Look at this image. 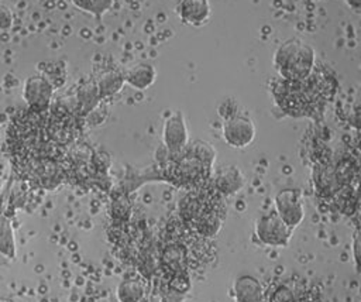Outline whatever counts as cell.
Returning a JSON list of instances; mask_svg holds the SVG:
<instances>
[{
	"label": "cell",
	"instance_id": "cell-1",
	"mask_svg": "<svg viewBox=\"0 0 361 302\" xmlns=\"http://www.w3.org/2000/svg\"><path fill=\"white\" fill-rule=\"evenodd\" d=\"M224 196H221L210 182L203 186L189 189L179 200V222L190 231L203 238L214 237L223 226L226 217Z\"/></svg>",
	"mask_w": 361,
	"mask_h": 302
},
{
	"label": "cell",
	"instance_id": "cell-2",
	"mask_svg": "<svg viewBox=\"0 0 361 302\" xmlns=\"http://www.w3.org/2000/svg\"><path fill=\"white\" fill-rule=\"evenodd\" d=\"M316 52L313 47L299 38L282 42L274 54V65L281 79L299 82L309 78L314 69Z\"/></svg>",
	"mask_w": 361,
	"mask_h": 302
},
{
	"label": "cell",
	"instance_id": "cell-3",
	"mask_svg": "<svg viewBox=\"0 0 361 302\" xmlns=\"http://www.w3.org/2000/svg\"><path fill=\"white\" fill-rule=\"evenodd\" d=\"M292 229L288 227L276 212L261 216L255 223V236L259 243L269 247H285L289 243Z\"/></svg>",
	"mask_w": 361,
	"mask_h": 302
},
{
	"label": "cell",
	"instance_id": "cell-4",
	"mask_svg": "<svg viewBox=\"0 0 361 302\" xmlns=\"http://www.w3.org/2000/svg\"><path fill=\"white\" fill-rule=\"evenodd\" d=\"M275 212L281 217V220L293 230L305 217V207L300 191L295 188H286L279 191L275 196Z\"/></svg>",
	"mask_w": 361,
	"mask_h": 302
},
{
	"label": "cell",
	"instance_id": "cell-5",
	"mask_svg": "<svg viewBox=\"0 0 361 302\" xmlns=\"http://www.w3.org/2000/svg\"><path fill=\"white\" fill-rule=\"evenodd\" d=\"M223 138L233 148H244L254 141L255 126L247 114L235 113L224 119Z\"/></svg>",
	"mask_w": 361,
	"mask_h": 302
},
{
	"label": "cell",
	"instance_id": "cell-6",
	"mask_svg": "<svg viewBox=\"0 0 361 302\" xmlns=\"http://www.w3.org/2000/svg\"><path fill=\"white\" fill-rule=\"evenodd\" d=\"M54 85L44 75H32L24 83L23 97L32 111H47L51 106Z\"/></svg>",
	"mask_w": 361,
	"mask_h": 302
},
{
	"label": "cell",
	"instance_id": "cell-7",
	"mask_svg": "<svg viewBox=\"0 0 361 302\" xmlns=\"http://www.w3.org/2000/svg\"><path fill=\"white\" fill-rule=\"evenodd\" d=\"M162 141L169 155L179 154L185 150L188 145V127L182 111H176L166 119L162 130Z\"/></svg>",
	"mask_w": 361,
	"mask_h": 302
},
{
	"label": "cell",
	"instance_id": "cell-8",
	"mask_svg": "<svg viewBox=\"0 0 361 302\" xmlns=\"http://www.w3.org/2000/svg\"><path fill=\"white\" fill-rule=\"evenodd\" d=\"M244 175L235 165H226L219 168L210 178L212 186L221 196H231L240 192L244 186Z\"/></svg>",
	"mask_w": 361,
	"mask_h": 302
},
{
	"label": "cell",
	"instance_id": "cell-9",
	"mask_svg": "<svg viewBox=\"0 0 361 302\" xmlns=\"http://www.w3.org/2000/svg\"><path fill=\"white\" fill-rule=\"evenodd\" d=\"M209 0H182L179 4V16L185 24L200 27L210 18Z\"/></svg>",
	"mask_w": 361,
	"mask_h": 302
},
{
	"label": "cell",
	"instance_id": "cell-10",
	"mask_svg": "<svg viewBox=\"0 0 361 302\" xmlns=\"http://www.w3.org/2000/svg\"><path fill=\"white\" fill-rule=\"evenodd\" d=\"M264 294L262 284L251 275H241L233 284L235 302H259L264 299Z\"/></svg>",
	"mask_w": 361,
	"mask_h": 302
},
{
	"label": "cell",
	"instance_id": "cell-11",
	"mask_svg": "<svg viewBox=\"0 0 361 302\" xmlns=\"http://www.w3.org/2000/svg\"><path fill=\"white\" fill-rule=\"evenodd\" d=\"M100 102H102V97L94 80H87L78 87V92L75 96V106H76V113L79 116L82 117L87 116L94 107L100 104Z\"/></svg>",
	"mask_w": 361,
	"mask_h": 302
},
{
	"label": "cell",
	"instance_id": "cell-12",
	"mask_svg": "<svg viewBox=\"0 0 361 302\" xmlns=\"http://www.w3.org/2000/svg\"><path fill=\"white\" fill-rule=\"evenodd\" d=\"M161 260H162V265L169 270L173 274H180L186 270L188 265V251L183 246H180L179 243L171 241L168 243L161 253Z\"/></svg>",
	"mask_w": 361,
	"mask_h": 302
},
{
	"label": "cell",
	"instance_id": "cell-13",
	"mask_svg": "<svg viewBox=\"0 0 361 302\" xmlns=\"http://www.w3.org/2000/svg\"><path fill=\"white\" fill-rule=\"evenodd\" d=\"M157 78V71L151 64H137L134 66H131L126 73H124V79L126 82L138 90H144L147 87H149Z\"/></svg>",
	"mask_w": 361,
	"mask_h": 302
},
{
	"label": "cell",
	"instance_id": "cell-14",
	"mask_svg": "<svg viewBox=\"0 0 361 302\" xmlns=\"http://www.w3.org/2000/svg\"><path fill=\"white\" fill-rule=\"evenodd\" d=\"M94 82L99 89L100 97L103 100L106 97L116 95L123 87L126 79H124V73H121L120 71L109 69V71L103 72Z\"/></svg>",
	"mask_w": 361,
	"mask_h": 302
},
{
	"label": "cell",
	"instance_id": "cell-15",
	"mask_svg": "<svg viewBox=\"0 0 361 302\" xmlns=\"http://www.w3.org/2000/svg\"><path fill=\"white\" fill-rule=\"evenodd\" d=\"M299 288L292 282H279L264 294L265 302H299Z\"/></svg>",
	"mask_w": 361,
	"mask_h": 302
},
{
	"label": "cell",
	"instance_id": "cell-16",
	"mask_svg": "<svg viewBox=\"0 0 361 302\" xmlns=\"http://www.w3.org/2000/svg\"><path fill=\"white\" fill-rule=\"evenodd\" d=\"M144 288L135 279H124L117 286V298L120 302H140Z\"/></svg>",
	"mask_w": 361,
	"mask_h": 302
},
{
	"label": "cell",
	"instance_id": "cell-17",
	"mask_svg": "<svg viewBox=\"0 0 361 302\" xmlns=\"http://www.w3.org/2000/svg\"><path fill=\"white\" fill-rule=\"evenodd\" d=\"M188 150L204 165L213 167L214 158H216V151L212 144L203 141V140H195L192 144H188Z\"/></svg>",
	"mask_w": 361,
	"mask_h": 302
},
{
	"label": "cell",
	"instance_id": "cell-18",
	"mask_svg": "<svg viewBox=\"0 0 361 302\" xmlns=\"http://www.w3.org/2000/svg\"><path fill=\"white\" fill-rule=\"evenodd\" d=\"M79 8L89 11L97 17H100L104 11H107L111 4L113 0H72Z\"/></svg>",
	"mask_w": 361,
	"mask_h": 302
},
{
	"label": "cell",
	"instance_id": "cell-19",
	"mask_svg": "<svg viewBox=\"0 0 361 302\" xmlns=\"http://www.w3.org/2000/svg\"><path fill=\"white\" fill-rule=\"evenodd\" d=\"M13 25V14L7 6L0 3V30H8Z\"/></svg>",
	"mask_w": 361,
	"mask_h": 302
},
{
	"label": "cell",
	"instance_id": "cell-20",
	"mask_svg": "<svg viewBox=\"0 0 361 302\" xmlns=\"http://www.w3.org/2000/svg\"><path fill=\"white\" fill-rule=\"evenodd\" d=\"M353 254L357 267V272H361V231L354 234L353 238Z\"/></svg>",
	"mask_w": 361,
	"mask_h": 302
},
{
	"label": "cell",
	"instance_id": "cell-21",
	"mask_svg": "<svg viewBox=\"0 0 361 302\" xmlns=\"http://www.w3.org/2000/svg\"><path fill=\"white\" fill-rule=\"evenodd\" d=\"M347 6L351 8V11L361 14V0H345Z\"/></svg>",
	"mask_w": 361,
	"mask_h": 302
},
{
	"label": "cell",
	"instance_id": "cell-22",
	"mask_svg": "<svg viewBox=\"0 0 361 302\" xmlns=\"http://www.w3.org/2000/svg\"><path fill=\"white\" fill-rule=\"evenodd\" d=\"M0 302H14V301H10V299H6V298H0Z\"/></svg>",
	"mask_w": 361,
	"mask_h": 302
},
{
	"label": "cell",
	"instance_id": "cell-23",
	"mask_svg": "<svg viewBox=\"0 0 361 302\" xmlns=\"http://www.w3.org/2000/svg\"><path fill=\"white\" fill-rule=\"evenodd\" d=\"M259 302H265V301H264V299H262V301H259Z\"/></svg>",
	"mask_w": 361,
	"mask_h": 302
}]
</instances>
